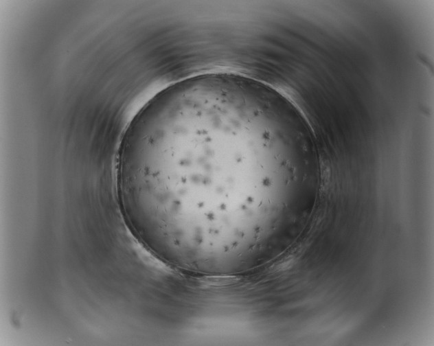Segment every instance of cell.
<instances>
[{
  "label": "cell",
  "instance_id": "1",
  "mask_svg": "<svg viewBox=\"0 0 434 346\" xmlns=\"http://www.w3.org/2000/svg\"><path fill=\"white\" fill-rule=\"evenodd\" d=\"M298 122L258 80L214 73L176 82L134 117L117 187L138 240L183 273L222 275L265 259L313 178Z\"/></svg>",
  "mask_w": 434,
  "mask_h": 346
}]
</instances>
